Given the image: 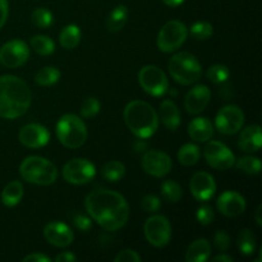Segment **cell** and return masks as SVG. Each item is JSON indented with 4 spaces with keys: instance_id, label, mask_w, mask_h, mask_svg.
Instances as JSON below:
<instances>
[{
    "instance_id": "cell-19",
    "label": "cell",
    "mask_w": 262,
    "mask_h": 262,
    "mask_svg": "<svg viewBox=\"0 0 262 262\" xmlns=\"http://www.w3.org/2000/svg\"><path fill=\"white\" fill-rule=\"evenodd\" d=\"M216 206L224 216L237 217L246 211V200L238 192L225 191L217 199Z\"/></svg>"
},
{
    "instance_id": "cell-45",
    "label": "cell",
    "mask_w": 262,
    "mask_h": 262,
    "mask_svg": "<svg viewBox=\"0 0 262 262\" xmlns=\"http://www.w3.org/2000/svg\"><path fill=\"white\" fill-rule=\"evenodd\" d=\"M54 261L55 262H73L76 261V256L72 252H61L59 253L58 256L54 257Z\"/></svg>"
},
{
    "instance_id": "cell-24",
    "label": "cell",
    "mask_w": 262,
    "mask_h": 262,
    "mask_svg": "<svg viewBox=\"0 0 262 262\" xmlns=\"http://www.w3.org/2000/svg\"><path fill=\"white\" fill-rule=\"evenodd\" d=\"M128 14H129V10H128L125 5H117L106 18L107 31H110V32H119L124 27L125 23H127Z\"/></svg>"
},
{
    "instance_id": "cell-35",
    "label": "cell",
    "mask_w": 262,
    "mask_h": 262,
    "mask_svg": "<svg viewBox=\"0 0 262 262\" xmlns=\"http://www.w3.org/2000/svg\"><path fill=\"white\" fill-rule=\"evenodd\" d=\"M188 32H191V36L196 40H207L214 33V28H212L211 23L206 22V20H199L191 26V30Z\"/></svg>"
},
{
    "instance_id": "cell-13",
    "label": "cell",
    "mask_w": 262,
    "mask_h": 262,
    "mask_svg": "<svg viewBox=\"0 0 262 262\" xmlns=\"http://www.w3.org/2000/svg\"><path fill=\"white\" fill-rule=\"evenodd\" d=\"M30 58V49L22 40H10L0 48V63L10 69L22 67Z\"/></svg>"
},
{
    "instance_id": "cell-11",
    "label": "cell",
    "mask_w": 262,
    "mask_h": 262,
    "mask_svg": "<svg viewBox=\"0 0 262 262\" xmlns=\"http://www.w3.org/2000/svg\"><path fill=\"white\" fill-rule=\"evenodd\" d=\"M63 178L68 183L81 186L91 182L96 176V168L86 159H72L63 166Z\"/></svg>"
},
{
    "instance_id": "cell-14",
    "label": "cell",
    "mask_w": 262,
    "mask_h": 262,
    "mask_svg": "<svg viewBox=\"0 0 262 262\" xmlns=\"http://www.w3.org/2000/svg\"><path fill=\"white\" fill-rule=\"evenodd\" d=\"M141 166L146 174L155 178H163L168 176L173 166L170 156L163 151L150 150L145 152L141 159Z\"/></svg>"
},
{
    "instance_id": "cell-37",
    "label": "cell",
    "mask_w": 262,
    "mask_h": 262,
    "mask_svg": "<svg viewBox=\"0 0 262 262\" xmlns=\"http://www.w3.org/2000/svg\"><path fill=\"white\" fill-rule=\"evenodd\" d=\"M100 107H101V104H100V101L96 97H87V99L83 100L81 105V115L83 118H87V119L96 117L100 113Z\"/></svg>"
},
{
    "instance_id": "cell-42",
    "label": "cell",
    "mask_w": 262,
    "mask_h": 262,
    "mask_svg": "<svg viewBox=\"0 0 262 262\" xmlns=\"http://www.w3.org/2000/svg\"><path fill=\"white\" fill-rule=\"evenodd\" d=\"M73 223L74 225H76L77 229H79L81 232H87V230L91 229L92 227L91 219H90L89 216H86V215H82V214L76 215L73 219Z\"/></svg>"
},
{
    "instance_id": "cell-48",
    "label": "cell",
    "mask_w": 262,
    "mask_h": 262,
    "mask_svg": "<svg viewBox=\"0 0 262 262\" xmlns=\"http://www.w3.org/2000/svg\"><path fill=\"white\" fill-rule=\"evenodd\" d=\"M261 212H262V206L260 205V206L257 207V210H256V223H257L258 227H261L262 225V219H261Z\"/></svg>"
},
{
    "instance_id": "cell-25",
    "label": "cell",
    "mask_w": 262,
    "mask_h": 262,
    "mask_svg": "<svg viewBox=\"0 0 262 262\" xmlns=\"http://www.w3.org/2000/svg\"><path fill=\"white\" fill-rule=\"evenodd\" d=\"M23 186L20 182L13 181L4 187L2 192V202L7 207H14L23 197Z\"/></svg>"
},
{
    "instance_id": "cell-32",
    "label": "cell",
    "mask_w": 262,
    "mask_h": 262,
    "mask_svg": "<svg viewBox=\"0 0 262 262\" xmlns=\"http://www.w3.org/2000/svg\"><path fill=\"white\" fill-rule=\"evenodd\" d=\"M125 166L118 160H112L101 168V176L109 182H118L124 177Z\"/></svg>"
},
{
    "instance_id": "cell-18",
    "label": "cell",
    "mask_w": 262,
    "mask_h": 262,
    "mask_svg": "<svg viewBox=\"0 0 262 262\" xmlns=\"http://www.w3.org/2000/svg\"><path fill=\"white\" fill-rule=\"evenodd\" d=\"M211 100V91L206 84H196L192 87L184 99V107L187 113L197 115L204 112Z\"/></svg>"
},
{
    "instance_id": "cell-47",
    "label": "cell",
    "mask_w": 262,
    "mask_h": 262,
    "mask_svg": "<svg viewBox=\"0 0 262 262\" xmlns=\"http://www.w3.org/2000/svg\"><path fill=\"white\" fill-rule=\"evenodd\" d=\"M212 261H222V262H233L232 256L228 255H217L212 258Z\"/></svg>"
},
{
    "instance_id": "cell-38",
    "label": "cell",
    "mask_w": 262,
    "mask_h": 262,
    "mask_svg": "<svg viewBox=\"0 0 262 262\" xmlns=\"http://www.w3.org/2000/svg\"><path fill=\"white\" fill-rule=\"evenodd\" d=\"M141 207L145 212L148 214H154V212L159 211L161 207V201L158 196L155 194H146L141 201Z\"/></svg>"
},
{
    "instance_id": "cell-2",
    "label": "cell",
    "mask_w": 262,
    "mask_h": 262,
    "mask_svg": "<svg viewBox=\"0 0 262 262\" xmlns=\"http://www.w3.org/2000/svg\"><path fill=\"white\" fill-rule=\"evenodd\" d=\"M30 87L22 78L12 74L0 77V118L15 119L27 113L31 106Z\"/></svg>"
},
{
    "instance_id": "cell-26",
    "label": "cell",
    "mask_w": 262,
    "mask_h": 262,
    "mask_svg": "<svg viewBox=\"0 0 262 262\" xmlns=\"http://www.w3.org/2000/svg\"><path fill=\"white\" fill-rule=\"evenodd\" d=\"M81 30L78 26L76 25H68L60 31L59 35V42H60L61 48L67 49V50H72L76 49L81 42Z\"/></svg>"
},
{
    "instance_id": "cell-21",
    "label": "cell",
    "mask_w": 262,
    "mask_h": 262,
    "mask_svg": "<svg viewBox=\"0 0 262 262\" xmlns=\"http://www.w3.org/2000/svg\"><path fill=\"white\" fill-rule=\"evenodd\" d=\"M188 135L196 142H207L214 136V125L205 117L194 118L188 124Z\"/></svg>"
},
{
    "instance_id": "cell-1",
    "label": "cell",
    "mask_w": 262,
    "mask_h": 262,
    "mask_svg": "<svg viewBox=\"0 0 262 262\" xmlns=\"http://www.w3.org/2000/svg\"><path fill=\"white\" fill-rule=\"evenodd\" d=\"M84 207L92 220L107 232L124 227L129 217V206L120 193L110 189H95L84 199Z\"/></svg>"
},
{
    "instance_id": "cell-43",
    "label": "cell",
    "mask_w": 262,
    "mask_h": 262,
    "mask_svg": "<svg viewBox=\"0 0 262 262\" xmlns=\"http://www.w3.org/2000/svg\"><path fill=\"white\" fill-rule=\"evenodd\" d=\"M51 258L43 253H31L23 258V262H50Z\"/></svg>"
},
{
    "instance_id": "cell-39",
    "label": "cell",
    "mask_w": 262,
    "mask_h": 262,
    "mask_svg": "<svg viewBox=\"0 0 262 262\" xmlns=\"http://www.w3.org/2000/svg\"><path fill=\"white\" fill-rule=\"evenodd\" d=\"M196 217L201 225H210L214 220V210L209 205H202L197 209Z\"/></svg>"
},
{
    "instance_id": "cell-33",
    "label": "cell",
    "mask_w": 262,
    "mask_h": 262,
    "mask_svg": "<svg viewBox=\"0 0 262 262\" xmlns=\"http://www.w3.org/2000/svg\"><path fill=\"white\" fill-rule=\"evenodd\" d=\"M237 168L242 170L243 173L250 174V176H256L261 171V160L256 156H243L237 161Z\"/></svg>"
},
{
    "instance_id": "cell-6",
    "label": "cell",
    "mask_w": 262,
    "mask_h": 262,
    "mask_svg": "<svg viewBox=\"0 0 262 262\" xmlns=\"http://www.w3.org/2000/svg\"><path fill=\"white\" fill-rule=\"evenodd\" d=\"M87 127L83 120L74 114H66L56 123V136L63 146L78 148L87 140Z\"/></svg>"
},
{
    "instance_id": "cell-41",
    "label": "cell",
    "mask_w": 262,
    "mask_h": 262,
    "mask_svg": "<svg viewBox=\"0 0 262 262\" xmlns=\"http://www.w3.org/2000/svg\"><path fill=\"white\" fill-rule=\"evenodd\" d=\"M214 242L215 246L219 251H227L230 246V238L228 235L227 232L224 230H219V232L215 234L214 237Z\"/></svg>"
},
{
    "instance_id": "cell-23",
    "label": "cell",
    "mask_w": 262,
    "mask_h": 262,
    "mask_svg": "<svg viewBox=\"0 0 262 262\" xmlns=\"http://www.w3.org/2000/svg\"><path fill=\"white\" fill-rule=\"evenodd\" d=\"M160 119L168 129L176 130L181 124V113L176 102L164 100L160 105Z\"/></svg>"
},
{
    "instance_id": "cell-20",
    "label": "cell",
    "mask_w": 262,
    "mask_h": 262,
    "mask_svg": "<svg viewBox=\"0 0 262 262\" xmlns=\"http://www.w3.org/2000/svg\"><path fill=\"white\" fill-rule=\"evenodd\" d=\"M262 146L261 127L258 124L248 125L242 130L238 141V147L245 152H257Z\"/></svg>"
},
{
    "instance_id": "cell-9",
    "label": "cell",
    "mask_w": 262,
    "mask_h": 262,
    "mask_svg": "<svg viewBox=\"0 0 262 262\" xmlns=\"http://www.w3.org/2000/svg\"><path fill=\"white\" fill-rule=\"evenodd\" d=\"M143 232L147 242L156 248H163L171 239L170 222L163 215H152L143 225Z\"/></svg>"
},
{
    "instance_id": "cell-36",
    "label": "cell",
    "mask_w": 262,
    "mask_h": 262,
    "mask_svg": "<svg viewBox=\"0 0 262 262\" xmlns=\"http://www.w3.org/2000/svg\"><path fill=\"white\" fill-rule=\"evenodd\" d=\"M31 20L38 28H49L53 25V14L46 8H37L32 12Z\"/></svg>"
},
{
    "instance_id": "cell-40",
    "label": "cell",
    "mask_w": 262,
    "mask_h": 262,
    "mask_svg": "<svg viewBox=\"0 0 262 262\" xmlns=\"http://www.w3.org/2000/svg\"><path fill=\"white\" fill-rule=\"evenodd\" d=\"M141 260H142L141 256L133 250L122 251L114 257L115 262H140Z\"/></svg>"
},
{
    "instance_id": "cell-31",
    "label": "cell",
    "mask_w": 262,
    "mask_h": 262,
    "mask_svg": "<svg viewBox=\"0 0 262 262\" xmlns=\"http://www.w3.org/2000/svg\"><path fill=\"white\" fill-rule=\"evenodd\" d=\"M30 45L38 55L48 56L51 55L55 50V43L49 36L35 35L30 41Z\"/></svg>"
},
{
    "instance_id": "cell-15",
    "label": "cell",
    "mask_w": 262,
    "mask_h": 262,
    "mask_svg": "<svg viewBox=\"0 0 262 262\" xmlns=\"http://www.w3.org/2000/svg\"><path fill=\"white\" fill-rule=\"evenodd\" d=\"M189 191L197 201H209L216 192V183H215L214 177L207 171H197L189 182Z\"/></svg>"
},
{
    "instance_id": "cell-34",
    "label": "cell",
    "mask_w": 262,
    "mask_h": 262,
    "mask_svg": "<svg viewBox=\"0 0 262 262\" xmlns=\"http://www.w3.org/2000/svg\"><path fill=\"white\" fill-rule=\"evenodd\" d=\"M206 76L212 83H224V82H227L229 79L230 69L227 66H224V64H214V66H211L207 69Z\"/></svg>"
},
{
    "instance_id": "cell-12",
    "label": "cell",
    "mask_w": 262,
    "mask_h": 262,
    "mask_svg": "<svg viewBox=\"0 0 262 262\" xmlns=\"http://www.w3.org/2000/svg\"><path fill=\"white\" fill-rule=\"evenodd\" d=\"M206 163L216 170H227L235 164L234 154L228 146L219 141H210L204 148Z\"/></svg>"
},
{
    "instance_id": "cell-10",
    "label": "cell",
    "mask_w": 262,
    "mask_h": 262,
    "mask_svg": "<svg viewBox=\"0 0 262 262\" xmlns=\"http://www.w3.org/2000/svg\"><path fill=\"white\" fill-rule=\"evenodd\" d=\"M245 124V113L237 105H225L215 118L216 129L222 135L232 136L239 132Z\"/></svg>"
},
{
    "instance_id": "cell-29",
    "label": "cell",
    "mask_w": 262,
    "mask_h": 262,
    "mask_svg": "<svg viewBox=\"0 0 262 262\" xmlns=\"http://www.w3.org/2000/svg\"><path fill=\"white\" fill-rule=\"evenodd\" d=\"M238 250L242 255L251 256L255 253L256 250V235L251 229L241 230L237 241Z\"/></svg>"
},
{
    "instance_id": "cell-28",
    "label": "cell",
    "mask_w": 262,
    "mask_h": 262,
    "mask_svg": "<svg viewBox=\"0 0 262 262\" xmlns=\"http://www.w3.org/2000/svg\"><path fill=\"white\" fill-rule=\"evenodd\" d=\"M59 79H60V71L55 67H43L35 76L36 84L41 87L53 86Z\"/></svg>"
},
{
    "instance_id": "cell-5",
    "label": "cell",
    "mask_w": 262,
    "mask_h": 262,
    "mask_svg": "<svg viewBox=\"0 0 262 262\" xmlns=\"http://www.w3.org/2000/svg\"><path fill=\"white\" fill-rule=\"evenodd\" d=\"M168 69L171 78L183 86L196 83L202 76L201 63L196 56L187 51H182L171 56Z\"/></svg>"
},
{
    "instance_id": "cell-7",
    "label": "cell",
    "mask_w": 262,
    "mask_h": 262,
    "mask_svg": "<svg viewBox=\"0 0 262 262\" xmlns=\"http://www.w3.org/2000/svg\"><path fill=\"white\" fill-rule=\"evenodd\" d=\"M188 37V28L181 20H169L159 31L158 45L163 53H174L178 50Z\"/></svg>"
},
{
    "instance_id": "cell-17",
    "label": "cell",
    "mask_w": 262,
    "mask_h": 262,
    "mask_svg": "<svg viewBox=\"0 0 262 262\" xmlns=\"http://www.w3.org/2000/svg\"><path fill=\"white\" fill-rule=\"evenodd\" d=\"M43 237L50 243L59 248H66L72 245L74 234L71 228L60 222H51L43 228Z\"/></svg>"
},
{
    "instance_id": "cell-27",
    "label": "cell",
    "mask_w": 262,
    "mask_h": 262,
    "mask_svg": "<svg viewBox=\"0 0 262 262\" xmlns=\"http://www.w3.org/2000/svg\"><path fill=\"white\" fill-rule=\"evenodd\" d=\"M178 161L184 166H192L199 163L201 150L194 143H186L178 151Z\"/></svg>"
},
{
    "instance_id": "cell-4",
    "label": "cell",
    "mask_w": 262,
    "mask_h": 262,
    "mask_svg": "<svg viewBox=\"0 0 262 262\" xmlns=\"http://www.w3.org/2000/svg\"><path fill=\"white\" fill-rule=\"evenodd\" d=\"M19 174L26 182L37 186H50L58 178V169L50 160L41 156H28L19 166Z\"/></svg>"
},
{
    "instance_id": "cell-22",
    "label": "cell",
    "mask_w": 262,
    "mask_h": 262,
    "mask_svg": "<svg viewBox=\"0 0 262 262\" xmlns=\"http://www.w3.org/2000/svg\"><path fill=\"white\" fill-rule=\"evenodd\" d=\"M211 256V245L205 238H199L188 246L186 252L187 262H206Z\"/></svg>"
},
{
    "instance_id": "cell-16",
    "label": "cell",
    "mask_w": 262,
    "mask_h": 262,
    "mask_svg": "<svg viewBox=\"0 0 262 262\" xmlns=\"http://www.w3.org/2000/svg\"><path fill=\"white\" fill-rule=\"evenodd\" d=\"M19 142L28 148L45 147L50 141V132L43 125L37 123H31L20 128Z\"/></svg>"
},
{
    "instance_id": "cell-44",
    "label": "cell",
    "mask_w": 262,
    "mask_h": 262,
    "mask_svg": "<svg viewBox=\"0 0 262 262\" xmlns=\"http://www.w3.org/2000/svg\"><path fill=\"white\" fill-rule=\"evenodd\" d=\"M8 13H9V8H8V0H0V28L5 25L8 19Z\"/></svg>"
},
{
    "instance_id": "cell-30",
    "label": "cell",
    "mask_w": 262,
    "mask_h": 262,
    "mask_svg": "<svg viewBox=\"0 0 262 262\" xmlns=\"http://www.w3.org/2000/svg\"><path fill=\"white\" fill-rule=\"evenodd\" d=\"M161 196L169 204H177L181 201L182 196H183V189H182L181 184L177 183L176 181L168 179L161 184Z\"/></svg>"
},
{
    "instance_id": "cell-46",
    "label": "cell",
    "mask_w": 262,
    "mask_h": 262,
    "mask_svg": "<svg viewBox=\"0 0 262 262\" xmlns=\"http://www.w3.org/2000/svg\"><path fill=\"white\" fill-rule=\"evenodd\" d=\"M164 4L168 5V7H171V8H176V7H179L181 4H183L184 0H163Z\"/></svg>"
},
{
    "instance_id": "cell-3",
    "label": "cell",
    "mask_w": 262,
    "mask_h": 262,
    "mask_svg": "<svg viewBox=\"0 0 262 262\" xmlns=\"http://www.w3.org/2000/svg\"><path fill=\"white\" fill-rule=\"evenodd\" d=\"M124 122L130 132L138 138H150L159 128V115L148 102L133 100L124 107Z\"/></svg>"
},
{
    "instance_id": "cell-8",
    "label": "cell",
    "mask_w": 262,
    "mask_h": 262,
    "mask_svg": "<svg viewBox=\"0 0 262 262\" xmlns=\"http://www.w3.org/2000/svg\"><path fill=\"white\" fill-rule=\"evenodd\" d=\"M138 82L146 94L160 97L168 92L169 81L166 74L156 66H145L138 72Z\"/></svg>"
}]
</instances>
